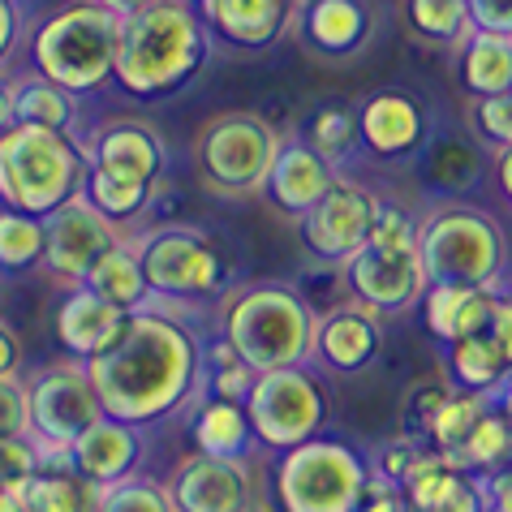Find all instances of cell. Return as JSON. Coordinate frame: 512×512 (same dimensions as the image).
Wrapping results in <instances>:
<instances>
[{"label":"cell","mask_w":512,"mask_h":512,"mask_svg":"<svg viewBox=\"0 0 512 512\" xmlns=\"http://www.w3.org/2000/svg\"><path fill=\"white\" fill-rule=\"evenodd\" d=\"M44 220H48L44 272L52 280H61L65 289H78V284H87V276L95 272V263L125 241V233L91 203L87 190L74 194L69 203H61Z\"/></svg>","instance_id":"7c38bea8"},{"label":"cell","mask_w":512,"mask_h":512,"mask_svg":"<svg viewBox=\"0 0 512 512\" xmlns=\"http://www.w3.org/2000/svg\"><path fill=\"white\" fill-rule=\"evenodd\" d=\"M125 319H130V310L112 306L91 284H78V289L65 293L61 310H56V340H61L78 362H91L125 332Z\"/></svg>","instance_id":"603a6c76"},{"label":"cell","mask_w":512,"mask_h":512,"mask_svg":"<svg viewBox=\"0 0 512 512\" xmlns=\"http://www.w3.org/2000/svg\"><path fill=\"white\" fill-rule=\"evenodd\" d=\"M315 327L306 297L276 280L241 284L224 302V340L254 375L315 362Z\"/></svg>","instance_id":"3957f363"},{"label":"cell","mask_w":512,"mask_h":512,"mask_svg":"<svg viewBox=\"0 0 512 512\" xmlns=\"http://www.w3.org/2000/svg\"><path fill=\"white\" fill-rule=\"evenodd\" d=\"M246 414L254 422L263 448L289 452L319 435L327 422L323 383L306 366H284V371H263L246 396Z\"/></svg>","instance_id":"8fae6325"},{"label":"cell","mask_w":512,"mask_h":512,"mask_svg":"<svg viewBox=\"0 0 512 512\" xmlns=\"http://www.w3.org/2000/svg\"><path fill=\"white\" fill-rule=\"evenodd\" d=\"M418 254L431 284H500L508 241L487 211L444 203L422 220Z\"/></svg>","instance_id":"ba28073f"},{"label":"cell","mask_w":512,"mask_h":512,"mask_svg":"<svg viewBox=\"0 0 512 512\" xmlns=\"http://www.w3.org/2000/svg\"><path fill=\"white\" fill-rule=\"evenodd\" d=\"M48 254V220L31 211L0 207V272H26L44 267Z\"/></svg>","instance_id":"1f68e13d"},{"label":"cell","mask_w":512,"mask_h":512,"mask_svg":"<svg viewBox=\"0 0 512 512\" xmlns=\"http://www.w3.org/2000/svg\"><path fill=\"white\" fill-rule=\"evenodd\" d=\"M461 87L474 99L512 91V35L474 31L461 44Z\"/></svg>","instance_id":"f1b7e54d"},{"label":"cell","mask_w":512,"mask_h":512,"mask_svg":"<svg viewBox=\"0 0 512 512\" xmlns=\"http://www.w3.org/2000/svg\"><path fill=\"white\" fill-rule=\"evenodd\" d=\"M375 216H379V198L366 186H358V181L340 177L332 194L315 211H306L297 224H302V241L315 259L345 267L371 241Z\"/></svg>","instance_id":"5bb4252c"},{"label":"cell","mask_w":512,"mask_h":512,"mask_svg":"<svg viewBox=\"0 0 512 512\" xmlns=\"http://www.w3.org/2000/svg\"><path fill=\"white\" fill-rule=\"evenodd\" d=\"M18 366H22V345L13 336V327L0 323V375H18Z\"/></svg>","instance_id":"816d5d0a"},{"label":"cell","mask_w":512,"mask_h":512,"mask_svg":"<svg viewBox=\"0 0 512 512\" xmlns=\"http://www.w3.org/2000/svg\"><path fill=\"white\" fill-rule=\"evenodd\" d=\"M48 465L44 448L31 435H0V491H18L26 478H35Z\"/></svg>","instance_id":"ab89813d"},{"label":"cell","mask_w":512,"mask_h":512,"mask_svg":"<svg viewBox=\"0 0 512 512\" xmlns=\"http://www.w3.org/2000/svg\"><path fill=\"white\" fill-rule=\"evenodd\" d=\"M82 151H87L95 173L155 181V186H160V177L168 168L164 138L155 134L147 121H134V117H112L104 125H95V130L82 138Z\"/></svg>","instance_id":"e0dca14e"},{"label":"cell","mask_w":512,"mask_h":512,"mask_svg":"<svg viewBox=\"0 0 512 512\" xmlns=\"http://www.w3.org/2000/svg\"><path fill=\"white\" fill-rule=\"evenodd\" d=\"M469 18H474V31L512 35V0H469Z\"/></svg>","instance_id":"7dc6e473"},{"label":"cell","mask_w":512,"mask_h":512,"mask_svg":"<svg viewBox=\"0 0 512 512\" xmlns=\"http://www.w3.org/2000/svg\"><path fill=\"white\" fill-rule=\"evenodd\" d=\"M495 177H500V190H504V198L512 203V147L500 151V160H495Z\"/></svg>","instance_id":"11a10c76"},{"label":"cell","mask_w":512,"mask_h":512,"mask_svg":"<svg viewBox=\"0 0 512 512\" xmlns=\"http://www.w3.org/2000/svg\"><path fill=\"white\" fill-rule=\"evenodd\" d=\"M491 332H495V340H500V345L508 349V358H512V297H500V310H495Z\"/></svg>","instance_id":"f5cc1de1"},{"label":"cell","mask_w":512,"mask_h":512,"mask_svg":"<svg viewBox=\"0 0 512 512\" xmlns=\"http://www.w3.org/2000/svg\"><path fill=\"white\" fill-rule=\"evenodd\" d=\"M26 405H31V439L48 461L69 457L78 435H87L99 418H108L87 362H52L26 375Z\"/></svg>","instance_id":"30bf717a"},{"label":"cell","mask_w":512,"mask_h":512,"mask_svg":"<svg viewBox=\"0 0 512 512\" xmlns=\"http://www.w3.org/2000/svg\"><path fill=\"white\" fill-rule=\"evenodd\" d=\"M457 461L465 469H474V474H500V469L512 465V418L504 414L500 405H491L487 414H482V422L469 431L465 448L457 452Z\"/></svg>","instance_id":"d6a6232c"},{"label":"cell","mask_w":512,"mask_h":512,"mask_svg":"<svg viewBox=\"0 0 512 512\" xmlns=\"http://www.w3.org/2000/svg\"><path fill=\"white\" fill-rule=\"evenodd\" d=\"M302 142H310L327 164H345L353 160V151L362 147V125H358V108L345 104H323L306 117L302 125Z\"/></svg>","instance_id":"4dcf8cb0"},{"label":"cell","mask_w":512,"mask_h":512,"mask_svg":"<svg viewBox=\"0 0 512 512\" xmlns=\"http://www.w3.org/2000/svg\"><path fill=\"white\" fill-rule=\"evenodd\" d=\"M13 117L18 125H39V130H61L74 138H87L78 125V95L56 87L44 74H18L13 78Z\"/></svg>","instance_id":"d4e9b609"},{"label":"cell","mask_w":512,"mask_h":512,"mask_svg":"<svg viewBox=\"0 0 512 512\" xmlns=\"http://www.w3.org/2000/svg\"><path fill=\"white\" fill-rule=\"evenodd\" d=\"M340 181L336 164H327L323 155L310 147V142L302 138H284V147L276 155V168L272 177H267V198L284 211V216L302 220L306 211H315L327 194H332V186Z\"/></svg>","instance_id":"ffe728a7"},{"label":"cell","mask_w":512,"mask_h":512,"mask_svg":"<svg viewBox=\"0 0 512 512\" xmlns=\"http://www.w3.org/2000/svg\"><path fill=\"white\" fill-rule=\"evenodd\" d=\"M495 405V396L491 392H452L448 396V405L439 409V418L431 426V448L435 452H448V457H457V452L465 448V439L469 431L482 422V414Z\"/></svg>","instance_id":"d590c367"},{"label":"cell","mask_w":512,"mask_h":512,"mask_svg":"<svg viewBox=\"0 0 512 512\" xmlns=\"http://www.w3.org/2000/svg\"><path fill=\"white\" fill-rule=\"evenodd\" d=\"M362 512H414V504H409V495L396 487V482L379 478L375 469H371V491H366Z\"/></svg>","instance_id":"c3c4849f"},{"label":"cell","mask_w":512,"mask_h":512,"mask_svg":"<svg viewBox=\"0 0 512 512\" xmlns=\"http://www.w3.org/2000/svg\"><path fill=\"white\" fill-rule=\"evenodd\" d=\"M375 5L371 0H302L297 9V39L302 48L327 61L358 56L375 35Z\"/></svg>","instance_id":"ac0fdd59"},{"label":"cell","mask_w":512,"mask_h":512,"mask_svg":"<svg viewBox=\"0 0 512 512\" xmlns=\"http://www.w3.org/2000/svg\"><path fill=\"white\" fill-rule=\"evenodd\" d=\"M18 39H22V13H18V0H0V74L9 69L13 52H18Z\"/></svg>","instance_id":"681fc988"},{"label":"cell","mask_w":512,"mask_h":512,"mask_svg":"<svg viewBox=\"0 0 512 512\" xmlns=\"http://www.w3.org/2000/svg\"><path fill=\"white\" fill-rule=\"evenodd\" d=\"M487 495H491V512H512V465L500 474H487Z\"/></svg>","instance_id":"f907efd6"},{"label":"cell","mask_w":512,"mask_h":512,"mask_svg":"<svg viewBox=\"0 0 512 512\" xmlns=\"http://www.w3.org/2000/svg\"><path fill=\"white\" fill-rule=\"evenodd\" d=\"M345 284L358 302L379 310V315H401V310L422 302L426 289H431L418 250H379V246H362L353 254L345 263Z\"/></svg>","instance_id":"9a60e30c"},{"label":"cell","mask_w":512,"mask_h":512,"mask_svg":"<svg viewBox=\"0 0 512 512\" xmlns=\"http://www.w3.org/2000/svg\"><path fill=\"white\" fill-rule=\"evenodd\" d=\"M142 448H147V444H142V435H138L134 422L99 418L91 431L78 435V444L69 448V465L104 491V487H112V482L134 478V469L142 461Z\"/></svg>","instance_id":"7402d4cb"},{"label":"cell","mask_w":512,"mask_h":512,"mask_svg":"<svg viewBox=\"0 0 512 512\" xmlns=\"http://www.w3.org/2000/svg\"><path fill=\"white\" fill-rule=\"evenodd\" d=\"M117 44L121 18L99 0H78L39 26L26 44L35 74L52 78L56 87L91 95L108 82H117Z\"/></svg>","instance_id":"5b68a950"},{"label":"cell","mask_w":512,"mask_h":512,"mask_svg":"<svg viewBox=\"0 0 512 512\" xmlns=\"http://www.w3.org/2000/svg\"><path fill=\"white\" fill-rule=\"evenodd\" d=\"M190 431L198 452H211V457H250V448L259 444L254 422L246 414V401H224V396H207L194 409Z\"/></svg>","instance_id":"484cf974"},{"label":"cell","mask_w":512,"mask_h":512,"mask_svg":"<svg viewBox=\"0 0 512 512\" xmlns=\"http://www.w3.org/2000/svg\"><path fill=\"white\" fill-rule=\"evenodd\" d=\"M203 375H207V388L211 396H224V401H246L250 388H254V375L246 362L233 353L229 340H220V345H211V353L203 358Z\"/></svg>","instance_id":"74e56055"},{"label":"cell","mask_w":512,"mask_h":512,"mask_svg":"<svg viewBox=\"0 0 512 512\" xmlns=\"http://www.w3.org/2000/svg\"><path fill=\"white\" fill-rule=\"evenodd\" d=\"M104 9H112L117 18H130V13H142L147 5H160V0H99Z\"/></svg>","instance_id":"9f6ffc18"},{"label":"cell","mask_w":512,"mask_h":512,"mask_svg":"<svg viewBox=\"0 0 512 512\" xmlns=\"http://www.w3.org/2000/svg\"><path fill=\"white\" fill-rule=\"evenodd\" d=\"M87 284L99 297H108L112 306L130 310V315L155 297L151 284H147V272H142V263H138V254L130 250V241H121L117 250H108L104 259L95 263V272L87 276Z\"/></svg>","instance_id":"f546056e"},{"label":"cell","mask_w":512,"mask_h":512,"mask_svg":"<svg viewBox=\"0 0 512 512\" xmlns=\"http://www.w3.org/2000/svg\"><path fill=\"white\" fill-rule=\"evenodd\" d=\"M91 160L82 138L39 125H13L0 134V207L52 216L61 203L87 190Z\"/></svg>","instance_id":"277c9868"},{"label":"cell","mask_w":512,"mask_h":512,"mask_svg":"<svg viewBox=\"0 0 512 512\" xmlns=\"http://www.w3.org/2000/svg\"><path fill=\"white\" fill-rule=\"evenodd\" d=\"M383 349V323L379 310H371L366 302H345L332 306L327 315H319L315 327V362L327 366L336 375H358L366 371Z\"/></svg>","instance_id":"d6986e66"},{"label":"cell","mask_w":512,"mask_h":512,"mask_svg":"<svg viewBox=\"0 0 512 512\" xmlns=\"http://www.w3.org/2000/svg\"><path fill=\"white\" fill-rule=\"evenodd\" d=\"M512 375V358L508 349L495 340V332L482 336H465L448 345V379L461 392H500Z\"/></svg>","instance_id":"4316f807"},{"label":"cell","mask_w":512,"mask_h":512,"mask_svg":"<svg viewBox=\"0 0 512 512\" xmlns=\"http://www.w3.org/2000/svg\"><path fill=\"white\" fill-rule=\"evenodd\" d=\"M280 147V130L259 112H224L194 138V173L211 194L224 198L263 194Z\"/></svg>","instance_id":"8992f818"},{"label":"cell","mask_w":512,"mask_h":512,"mask_svg":"<svg viewBox=\"0 0 512 512\" xmlns=\"http://www.w3.org/2000/svg\"><path fill=\"white\" fill-rule=\"evenodd\" d=\"M418 233L422 224L409 216L405 207L396 203H379V216H375V229L366 246H379V250H418Z\"/></svg>","instance_id":"b9f144b4"},{"label":"cell","mask_w":512,"mask_h":512,"mask_svg":"<svg viewBox=\"0 0 512 512\" xmlns=\"http://www.w3.org/2000/svg\"><path fill=\"white\" fill-rule=\"evenodd\" d=\"M457 392L452 383H418L414 392L405 396V431L401 435H409V439H422L426 448H431V426H435V418H439V409L448 405V396Z\"/></svg>","instance_id":"60d3db41"},{"label":"cell","mask_w":512,"mask_h":512,"mask_svg":"<svg viewBox=\"0 0 512 512\" xmlns=\"http://www.w3.org/2000/svg\"><path fill=\"white\" fill-rule=\"evenodd\" d=\"M18 117H13V78L0 74V134H9Z\"/></svg>","instance_id":"db71d44e"},{"label":"cell","mask_w":512,"mask_h":512,"mask_svg":"<svg viewBox=\"0 0 512 512\" xmlns=\"http://www.w3.org/2000/svg\"><path fill=\"white\" fill-rule=\"evenodd\" d=\"M409 26L431 39V44H465L474 35V18H469V0H405Z\"/></svg>","instance_id":"e575fe53"},{"label":"cell","mask_w":512,"mask_h":512,"mask_svg":"<svg viewBox=\"0 0 512 512\" xmlns=\"http://www.w3.org/2000/svg\"><path fill=\"white\" fill-rule=\"evenodd\" d=\"M426 173L444 190H469L478 181V151L461 138H444L426 155Z\"/></svg>","instance_id":"8d00e7d4"},{"label":"cell","mask_w":512,"mask_h":512,"mask_svg":"<svg viewBox=\"0 0 512 512\" xmlns=\"http://www.w3.org/2000/svg\"><path fill=\"white\" fill-rule=\"evenodd\" d=\"M99 512H173L164 482L155 478H125L99 491Z\"/></svg>","instance_id":"f35d334b"},{"label":"cell","mask_w":512,"mask_h":512,"mask_svg":"<svg viewBox=\"0 0 512 512\" xmlns=\"http://www.w3.org/2000/svg\"><path fill=\"white\" fill-rule=\"evenodd\" d=\"M358 125H362V147L375 160H405V155L422 151L426 142V112L405 91H379L362 99Z\"/></svg>","instance_id":"44dd1931"},{"label":"cell","mask_w":512,"mask_h":512,"mask_svg":"<svg viewBox=\"0 0 512 512\" xmlns=\"http://www.w3.org/2000/svg\"><path fill=\"white\" fill-rule=\"evenodd\" d=\"M0 435H31V405H26L22 375H0Z\"/></svg>","instance_id":"f6af8a7d"},{"label":"cell","mask_w":512,"mask_h":512,"mask_svg":"<svg viewBox=\"0 0 512 512\" xmlns=\"http://www.w3.org/2000/svg\"><path fill=\"white\" fill-rule=\"evenodd\" d=\"M0 512H26L18 491H0Z\"/></svg>","instance_id":"6f0895ef"},{"label":"cell","mask_w":512,"mask_h":512,"mask_svg":"<svg viewBox=\"0 0 512 512\" xmlns=\"http://www.w3.org/2000/svg\"><path fill=\"white\" fill-rule=\"evenodd\" d=\"M426 448L422 439H409V435H401V439H392V444H383V452H379V465H375V474L379 478H388V482H396V487H405V478L418 469V461L426 457Z\"/></svg>","instance_id":"ee69618b"},{"label":"cell","mask_w":512,"mask_h":512,"mask_svg":"<svg viewBox=\"0 0 512 512\" xmlns=\"http://www.w3.org/2000/svg\"><path fill=\"white\" fill-rule=\"evenodd\" d=\"M164 306V297H151L125 319V332L87 362L108 418L134 426L160 422L177 414L203 383V340L186 319L168 315Z\"/></svg>","instance_id":"6da1fadb"},{"label":"cell","mask_w":512,"mask_h":512,"mask_svg":"<svg viewBox=\"0 0 512 512\" xmlns=\"http://www.w3.org/2000/svg\"><path fill=\"white\" fill-rule=\"evenodd\" d=\"M495 310H500L495 284H431L422 297V319L444 345L491 332Z\"/></svg>","instance_id":"cb8c5ba5"},{"label":"cell","mask_w":512,"mask_h":512,"mask_svg":"<svg viewBox=\"0 0 512 512\" xmlns=\"http://www.w3.org/2000/svg\"><path fill=\"white\" fill-rule=\"evenodd\" d=\"M211 31L190 0H160L142 13L121 18L117 87L134 99H160L203 69Z\"/></svg>","instance_id":"7a4b0ae2"},{"label":"cell","mask_w":512,"mask_h":512,"mask_svg":"<svg viewBox=\"0 0 512 512\" xmlns=\"http://www.w3.org/2000/svg\"><path fill=\"white\" fill-rule=\"evenodd\" d=\"M371 465L340 439H306L276 461L280 512H362Z\"/></svg>","instance_id":"52a82bcc"},{"label":"cell","mask_w":512,"mask_h":512,"mask_svg":"<svg viewBox=\"0 0 512 512\" xmlns=\"http://www.w3.org/2000/svg\"><path fill=\"white\" fill-rule=\"evenodd\" d=\"M495 405H500V409H504V414L512 418V375H508V383H504V388H500V392H495Z\"/></svg>","instance_id":"680465c9"},{"label":"cell","mask_w":512,"mask_h":512,"mask_svg":"<svg viewBox=\"0 0 512 512\" xmlns=\"http://www.w3.org/2000/svg\"><path fill=\"white\" fill-rule=\"evenodd\" d=\"M426 512H491L487 478H482V474H474V478H469L461 491H452L444 504H435V508H426Z\"/></svg>","instance_id":"bcb514c9"},{"label":"cell","mask_w":512,"mask_h":512,"mask_svg":"<svg viewBox=\"0 0 512 512\" xmlns=\"http://www.w3.org/2000/svg\"><path fill=\"white\" fill-rule=\"evenodd\" d=\"M87 198L104 211V216L125 229L130 220H138L155 198V181H130V177H112V173H87Z\"/></svg>","instance_id":"836d02e7"},{"label":"cell","mask_w":512,"mask_h":512,"mask_svg":"<svg viewBox=\"0 0 512 512\" xmlns=\"http://www.w3.org/2000/svg\"><path fill=\"white\" fill-rule=\"evenodd\" d=\"M26 512H99V487L78 474L69 457L48 461L35 478H26L22 487Z\"/></svg>","instance_id":"83f0119b"},{"label":"cell","mask_w":512,"mask_h":512,"mask_svg":"<svg viewBox=\"0 0 512 512\" xmlns=\"http://www.w3.org/2000/svg\"><path fill=\"white\" fill-rule=\"evenodd\" d=\"M474 130H478V138L487 142V147H495V151L512 147V91L474 99Z\"/></svg>","instance_id":"7bdbcfd3"},{"label":"cell","mask_w":512,"mask_h":512,"mask_svg":"<svg viewBox=\"0 0 512 512\" xmlns=\"http://www.w3.org/2000/svg\"><path fill=\"white\" fill-rule=\"evenodd\" d=\"M164 491L173 500V512H254V469L246 457H211L190 452L164 478Z\"/></svg>","instance_id":"4fadbf2b"},{"label":"cell","mask_w":512,"mask_h":512,"mask_svg":"<svg viewBox=\"0 0 512 512\" xmlns=\"http://www.w3.org/2000/svg\"><path fill=\"white\" fill-rule=\"evenodd\" d=\"M130 241V250L138 254L142 272L155 297L164 302H198V297H216L229 289V267L216 254V246L186 229V224H160V229H142Z\"/></svg>","instance_id":"9c48e42d"},{"label":"cell","mask_w":512,"mask_h":512,"mask_svg":"<svg viewBox=\"0 0 512 512\" xmlns=\"http://www.w3.org/2000/svg\"><path fill=\"white\" fill-rule=\"evenodd\" d=\"M211 39L237 52H267L297 26L302 0H194Z\"/></svg>","instance_id":"2e32d148"}]
</instances>
